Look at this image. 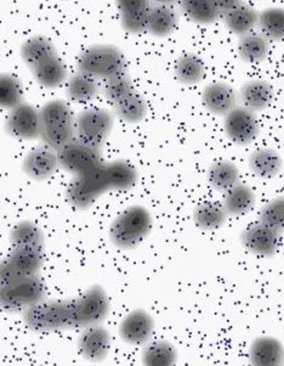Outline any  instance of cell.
<instances>
[{
  "label": "cell",
  "mask_w": 284,
  "mask_h": 366,
  "mask_svg": "<svg viewBox=\"0 0 284 366\" xmlns=\"http://www.w3.org/2000/svg\"><path fill=\"white\" fill-rule=\"evenodd\" d=\"M41 139L50 149L59 151L73 140L76 121L65 102L51 100L46 102L41 107Z\"/></svg>",
  "instance_id": "obj_1"
},
{
  "label": "cell",
  "mask_w": 284,
  "mask_h": 366,
  "mask_svg": "<svg viewBox=\"0 0 284 366\" xmlns=\"http://www.w3.org/2000/svg\"><path fill=\"white\" fill-rule=\"evenodd\" d=\"M24 320L36 332H55L74 327L73 300H43L24 310Z\"/></svg>",
  "instance_id": "obj_2"
},
{
  "label": "cell",
  "mask_w": 284,
  "mask_h": 366,
  "mask_svg": "<svg viewBox=\"0 0 284 366\" xmlns=\"http://www.w3.org/2000/svg\"><path fill=\"white\" fill-rule=\"evenodd\" d=\"M151 229L152 219L150 212L142 206H131L111 224V241L119 249H135L146 239Z\"/></svg>",
  "instance_id": "obj_3"
},
{
  "label": "cell",
  "mask_w": 284,
  "mask_h": 366,
  "mask_svg": "<svg viewBox=\"0 0 284 366\" xmlns=\"http://www.w3.org/2000/svg\"><path fill=\"white\" fill-rule=\"evenodd\" d=\"M78 71L91 77L108 79L124 74L126 59L122 51L113 45H93L84 50L78 57Z\"/></svg>",
  "instance_id": "obj_4"
},
{
  "label": "cell",
  "mask_w": 284,
  "mask_h": 366,
  "mask_svg": "<svg viewBox=\"0 0 284 366\" xmlns=\"http://www.w3.org/2000/svg\"><path fill=\"white\" fill-rule=\"evenodd\" d=\"M45 284L38 275L20 277L1 285L0 303L8 312L26 310L45 297Z\"/></svg>",
  "instance_id": "obj_5"
},
{
  "label": "cell",
  "mask_w": 284,
  "mask_h": 366,
  "mask_svg": "<svg viewBox=\"0 0 284 366\" xmlns=\"http://www.w3.org/2000/svg\"><path fill=\"white\" fill-rule=\"evenodd\" d=\"M110 190V183L102 162L84 174L76 175L67 187V199L73 207L86 209L93 206L102 194Z\"/></svg>",
  "instance_id": "obj_6"
},
{
  "label": "cell",
  "mask_w": 284,
  "mask_h": 366,
  "mask_svg": "<svg viewBox=\"0 0 284 366\" xmlns=\"http://www.w3.org/2000/svg\"><path fill=\"white\" fill-rule=\"evenodd\" d=\"M110 312V300L105 290L93 285L81 296L73 300L74 327L98 325Z\"/></svg>",
  "instance_id": "obj_7"
},
{
  "label": "cell",
  "mask_w": 284,
  "mask_h": 366,
  "mask_svg": "<svg viewBox=\"0 0 284 366\" xmlns=\"http://www.w3.org/2000/svg\"><path fill=\"white\" fill-rule=\"evenodd\" d=\"M113 127V116L103 109H90L78 114L76 134L83 143L101 149L110 137Z\"/></svg>",
  "instance_id": "obj_8"
},
{
  "label": "cell",
  "mask_w": 284,
  "mask_h": 366,
  "mask_svg": "<svg viewBox=\"0 0 284 366\" xmlns=\"http://www.w3.org/2000/svg\"><path fill=\"white\" fill-rule=\"evenodd\" d=\"M44 262L43 249L15 247L0 268L1 285L20 277L37 275Z\"/></svg>",
  "instance_id": "obj_9"
},
{
  "label": "cell",
  "mask_w": 284,
  "mask_h": 366,
  "mask_svg": "<svg viewBox=\"0 0 284 366\" xmlns=\"http://www.w3.org/2000/svg\"><path fill=\"white\" fill-rule=\"evenodd\" d=\"M57 157L60 166L74 175L84 174L102 163L100 149L83 143L79 139L57 151Z\"/></svg>",
  "instance_id": "obj_10"
},
{
  "label": "cell",
  "mask_w": 284,
  "mask_h": 366,
  "mask_svg": "<svg viewBox=\"0 0 284 366\" xmlns=\"http://www.w3.org/2000/svg\"><path fill=\"white\" fill-rule=\"evenodd\" d=\"M223 128L228 138L237 145L253 143L259 134V122L254 112L247 107H235L226 114Z\"/></svg>",
  "instance_id": "obj_11"
},
{
  "label": "cell",
  "mask_w": 284,
  "mask_h": 366,
  "mask_svg": "<svg viewBox=\"0 0 284 366\" xmlns=\"http://www.w3.org/2000/svg\"><path fill=\"white\" fill-rule=\"evenodd\" d=\"M6 131L11 137L20 140L41 138V112L32 105L22 102L10 110L6 119Z\"/></svg>",
  "instance_id": "obj_12"
},
{
  "label": "cell",
  "mask_w": 284,
  "mask_h": 366,
  "mask_svg": "<svg viewBox=\"0 0 284 366\" xmlns=\"http://www.w3.org/2000/svg\"><path fill=\"white\" fill-rule=\"evenodd\" d=\"M280 232L259 222V223L253 224L242 232L240 241L245 249L253 254L271 257L280 247Z\"/></svg>",
  "instance_id": "obj_13"
},
{
  "label": "cell",
  "mask_w": 284,
  "mask_h": 366,
  "mask_svg": "<svg viewBox=\"0 0 284 366\" xmlns=\"http://www.w3.org/2000/svg\"><path fill=\"white\" fill-rule=\"evenodd\" d=\"M155 329V322L145 310H133L123 319L119 326V335L129 345L140 346L150 341Z\"/></svg>",
  "instance_id": "obj_14"
},
{
  "label": "cell",
  "mask_w": 284,
  "mask_h": 366,
  "mask_svg": "<svg viewBox=\"0 0 284 366\" xmlns=\"http://www.w3.org/2000/svg\"><path fill=\"white\" fill-rule=\"evenodd\" d=\"M78 347L86 360L102 362L111 350L110 332L101 326H89L81 332Z\"/></svg>",
  "instance_id": "obj_15"
},
{
  "label": "cell",
  "mask_w": 284,
  "mask_h": 366,
  "mask_svg": "<svg viewBox=\"0 0 284 366\" xmlns=\"http://www.w3.org/2000/svg\"><path fill=\"white\" fill-rule=\"evenodd\" d=\"M202 102L211 114L226 116L237 107V93L226 83L215 81L204 88Z\"/></svg>",
  "instance_id": "obj_16"
},
{
  "label": "cell",
  "mask_w": 284,
  "mask_h": 366,
  "mask_svg": "<svg viewBox=\"0 0 284 366\" xmlns=\"http://www.w3.org/2000/svg\"><path fill=\"white\" fill-rule=\"evenodd\" d=\"M116 4L126 32L138 34L147 31L151 0H116Z\"/></svg>",
  "instance_id": "obj_17"
},
{
  "label": "cell",
  "mask_w": 284,
  "mask_h": 366,
  "mask_svg": "<svg viewBox=\"0 0 284 366\" xmlns=\"http://www.w3.org/2000/svg\"><path fill=\"white\" fill-rule=\"evenodd\" d=\"M60 166L57 152L50 147H38L31 151L24 161V171L29 178L45 180L50 178Z\"/></svg>",
  "instance_id": "obj_18"
},
{
  "label": "cell",
  "mask_w": 284,
  "mask_h": 366,
  "mask_svg": "<svg viewBox=\"0 0 284 366\" xmlns=\"http://www.w3.org/2000/svg\"><path fill=\"white\" fill-rule=\"evenodd\" d=\"M249 360L256 366L284 365L283 345L270 336L255 338L249 350Z\"/></svg>",
  "instance_id": "obj_19"
},
{
  "label": "cell",
  "mask_w": 284,
  "mask_h": 366,
  "mask_svg": "<svg viewBox=\"0 0 284 366\" xmlns=\"http://www.w3.org/2000/svg\"><path fill=\"white\" fill-rule=\"evenodd\" d=\"M240 98L244 107L253 112H260L268 109L275 98L271 84L264 79H254L240 88Z\"/></svg>",
  "instance_id": "obj_20"
},
{
  "label": "cell",
  "mask_w": 284,
  "mask_h": 366,
  "mask_svg": "<svg viewBox=\"0 0 284 366\" xmlns=\"http://www.w3.org/2000/svg\"><path fill=\"white\" fill-rule=\"evenodd\" d=\"M253 174L261 179H272L280 174L283 168L282 156L273 149H260L253 152L248 159Z\"/></svg>",
  "instance_id": "obj_21"
},
{
  "label": "cell",
  "mask_w": 284,
  "mask_h": 366,
  "mask_svg": "<svg viewBox=\"0 0 284 366\" xmlns=\"http://www.w3.org/2000/svg\"><path fill=\"white\" fill-rule=\"evenodd\" d=\"M255 201V192L245 184L238 183L225 192L223 204L228 216L242 217L252 211Z\"/></svg>",
  "instance_id": "obj_22"
},
{
  "label": "cell",
  "mask_w": 284,
  "mask_h": 366,
  "mask_svg": "<svg viewBox=\"0 0 284 366\" xmlns=\"http://www.w3.org/2000/svg\"><path fill=\"white\" fill-rule=\"evenodd\" d=\"M32 74L34 79L41 86L49 89H55L57 86H62L67 78L65 64L57 55L49 57L48 60L33 67Z\"/></svg>",
  "instance_id": "obj_23"
},
{
  "label": "cell",
  "mask_w": 284,
  "mask_h": 366,
  "mask_svg": "<svg viewBox=\"0 0 284 366\" xmlns=\"http://www.w3.org/2000/svg\"><path fill=\"white\" fill-rule=\"evenodd\" d=\"M178 27V15L169 5L152 6L147 20V31L156 37H168Z\"/></svg>",
  "instance_id": "obj_24"
},
{
  "label": "cell",
  "mask_w": 284,
  "mask_h": 366,
  "mask_svg": "<svg viewBox=\"0 0 284 366\" xmlns=\"http://www.w3.org/2000/svg\"><path fill=\"white\" fill-rule=\"evenodd\" d=\"M55 55H56V49L53 41L43 36L29 38L21 46L22 60L31 69Z\"/></svg>",
  "instance_id": "obj_25"
},
{
  "label": "cell",
  "mask_w": 284,
  "mask_h": 366,
  "mask_svg": "<svg viewBox=\"0 0 284 366\" xmlns=\"http://www.w3.org/2000/svg\"><path fill=\"white\" fill-rule=\"evenodd\" d=\"M270 51L268 38L264 34L248 33L238 41V54L240 59L248 64H259L264 61Z\"/></svg>",
  "instance_id": "obj_26"
},
{
  "label": "cell",
  "mask_w": 284,
  "mask_h": 366,
  "mask_svg": "<svg viewBox=\"0 0 284 366\" xmlns=\"http://www.w3.org/2000/svg\"><path fill=\"white\" fill-rule=\"evenodd\" d=\"M208 182L218 192H228L240 183V169L233 162L219 161L209 168Z\"/></svg>",
  "instance_id": "obj_27"
},
{
  "label": "cell",
  "mask_w": 284,
  "mask_h": 366,
  "mask_svg": "<svg viewBox=\"0 0 284 366\" xmlns=\"http://www.w3.org/2000/svg\"><path fill=\"white\" fill-rule=\"evenodd\" d=\"M106 175L111 190H128L134 187L138 179V172L130 163L123 159L103 163Z\"/></svg>",
  "instance_id": "obj_28"
},
{
  "label": "cell",
  "mask_w": 284,
  "mask_h": 366,
  "mask_svg": "<svg viewBox=\"0 0 284 366\" xmlns=\"http://www.w3.org/2000/svg\"><path fill=\"white\" fill-rule=\"evenodd\" d=\"M228 212L223 204L207 201L198 204L193 212V219L197 227L204 230H215L223 227L228 220Z\"/></svg>",
  "instance_id": "obj_29"
},
{
  "label": "cell",
  "mask_w": 284,
  "mask_h": 366,
  "mask_svg": "<svg viewBox=\"0 0 284 366\" xmlns=\"http://www.w3.org/2000/svg\"><path fill=\"white\" fill-rule=\"evenodd\" d=\"M223 22L230 32L237 36H244L250 33L259 24V14L250 5L242 4L231 13L223 16Z\"/></svg>",
  "instance_id": "obj_30"
},
{
  "label": "cell",
  "mask_w": 284,
  "mask_h": 366,
  "mask_svg": "<svg viewBox=\"0 0 284 366\" xmlns=\"http://www.w3.org/2000/svg\"><path fill=\"white\" fill-rule=\"evenodd\" d=\"M100 86L98 79L89 74L78 72L71 76L67 81V95L74 102L86 104L93 100L98 94Z\"/></svg>",
  "instance_id": "obj_31"
},
{
  "label": "cell",
  "mask_w": 284,
  "mask_h": 366,
  "mask_svg": "<svg viewBox=\"0 0 284 366\" xmlns=\"http://www.w3.org/2000/svg\"><path fill=\"white\" fill-rule=\"evenodd\" d=\"M180 5L183 14L196 24L211 25L221 17L215 0H180Z\"/></svg>",
  "instance_id": "obj_32"
},
{
  "label": "cell",
  "mask_w": 284,
  "mask_h": 366,
  "mask_svg": "<svg viewBox=\"0 0 284 366\" xmlns=\"http://www.w3.org/2000/svg\"><path fill=\"white\" fill-rule=\"evenodd\" d=\"M10 241L15 247L44 249V235L32 222H21L11 230Z\"/></svg>",
  "instance_id": "obj_33"
},
{
  "label": "cell",
  "mask_w": 284,
  "mask_h": 366,
  "mask_svg": "<svg viewBox=\"0 0 284 366\" xmlns=\"http://www.w3.org/2000/svg\"><path fill=\"white\" fill-rule=\"evenodd\" d=\"M175 74L183 84L192 86L202 81L206 74V66L202 59L195 54H185L176 62Z\"/></svg>",
  "instance_id": "obj_34"
},
{
  "label": "cell",
  "mask_w": 284,
  "mask_h": 366,
  "mask_svg": "<svg viewBox=\"0 0 284 366\" xmlns=\"http://www.w3.org/2000/svg\"><path fill=\"white\" fill-rule=\"evenodd\" d=\"M176 350L169 342H152L142 352V362L150 366H171L176 362Z\"/></svg>",
  "instance_id": "obj_35"
},
{
  "label": "cell",
  "mask_w": 284,
  "mask_h": 366,
  "mask_svg": "<svg viewBox=\"0 0 284 366\" xmlns=\"http://www.w3.org/2000/svg\"><path fill=\"white\" fill-rule=\"evenodd\" d=\"M261 33L268 41H280L284 39V9L268 8L259 14Z\"/></svg>",
  "instance_id": "obj_36"
},
{
  "label": "cell",
  "mask_w": 284,
  "mask_h": 366,
  "mask_svg": "<svg viewBox=\"0 0 284 366\" xmlns=\"http://www.w3.org/2000/svg\"><path fill=\"white\" fill-rule=\"evenodd\" d=\"M118 117L128 123H138L146 116L147 104L138 93L129 94L126 98L114 104Z\"/></svg>",
  "instance_id": "obj_37"
},
{
  "label": "cell",
  "mask_w": 284,
  "mask_h": 366,
  "mask_svg": "<svg viewBox=\"0 0 284 366\" xmlns=\"http://www.w3.org/2000/svg\"><path fill=\"white\" fill-rule=\"evenodd\" d=\"M24 89L16 76L3 74L0 77V105L4 109L13 110L14 107L22 104Z\"/></svg>",
  "instance_id": "obj_38"
},
{
  "label": "cell",
  "mask_w": 284,
  "mask_h": 366,
  "mask_svg": "<svg viewBox=\"0 0 284 366\" xmlns=\"http://www.w3.org/2000/svg\"><path fill=\"white\" fill-rule=\"evenodd\" d=\"M133 92H134L133 81L126 72L105 79L103 93H105L106 99L112 102L113 105L126 98Z\"/></svg>",
  "instance_id": "obj_39"
},
{
  "label": "cell",
  "mask_w": 284,
  "mask_h": 366,
  "mask_svg": "<svg viewBox=\"0 0 284 366\" xmlns=\"http://www.w3.org/2000/svg\"><path fill=\"white\" fill-rule=\"evenodd\" d=\"M259 219L277 232H284V196L272 199L260 211Z\"/></svg>",
  "instance_id": "obj_40"
},
{
  "label": "cell",
  "mask_w": 284,
  "mask_h": 366,
  "mask_svg": "<svg viewBox=\"0 0 284 366\" xmlns=\"http://www.w3.org/2000/svg\"><path fill=\"white\" fill-rule=\"evenodd\" d=\"M215 4L220 15L223 17L243 4V0H215Z\"/></svg>",
  "instance_id": "obj_41"
},
{
  "label": "cell",
  "mask_w": 284,
  "mask_h": 366,
  "mask_svg": "<svg viewBox=\"0 0 284 366\" xmlns=\"http://www.w3.org/2000/svg\"><path fill=\"white\" fill-rule=\"evenodd\" d=\"M152 1H155L156 4L158 5H171L180 0H152Z\"/></svg>",
  "instance_id": "obj_42"
}]
</instances>
